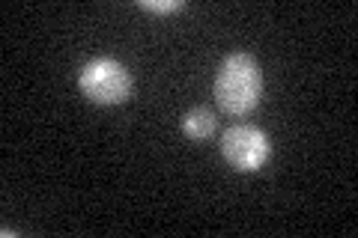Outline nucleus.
I'll return each instance as SVG.
<instances>
[{
	"mask_svg": "<svg viewBox=\"0 0 358 238\" xmlns=\"http://www.w3.org/2000/svg\"><path fill=\"white\" fill-rule=\"evenodd\" d=\"M182 131L188 134L192 140H206L212 137L215 131V113L206 110V107H192L182 117Z\"/></svg>",
	"mask_w": 358,
	"mask_h": 238,
	"instance_id": "obj_4",
	"label": "nucleus"
},
{
	"mask_svg": "<svg viewBox=\"0 0 358 238\" xmlns=\"http://www.w3.org/2000/svg\"><path fill=\"white\" fill-rule=\"evenodd\" d=\"M185 3L182 0H143L141 9H147V13H176V9H182Z\"/></svg>",
	"mask_w": 358,
	"mask_h": 238,
	"instance_id": "obj_5",
	"label": "nucleus"
},
{
	"mask_svg": "<svg viewBox=\"0 0 358 238\" xmlns=\"http://www.w3.org/2000/svg\"><path fill=\"white\" fill-rule=\"evenodd\" d=\"M263 89L260 66L251 54H230L224 57L221 69L215 75V101L230 117H245L257 107Z\"/></svg>",
	"mask_w": 358,
	"mask_h": 238,
	"instance_id": "obj_1",
	"label": "nucleus"
},
{
	"mask_svg": "<svg viewBox=\"0 0 358 238\" xmlns=\"http://www.w3.org/2000/svg\"><path fill=\"white\" fill-rule=\"evenodd\" d=\"M272 143L268 134L257 126H233L224 131L221 137V155L227 158V164L239 173H254L268 161Z\"/></svg>",
	"mask_w": 358,
	"mask_h": 238,
	"instance_id": "obj_3",
	"label": "nucleus"
},
{
	"mask_svg": "<svg viewBox=\"0 0 358 238\" xmlns=\"http://www.w3.org/2000/svg\"><path fill=\"white\" fill-rule=\"evenodd\" d=\"M78 87L96 105H120L131 93V72L110 57H96L81 69Z\"/></svg>",
	"mask_w": 358,
	"mask_h": 238,
	"instance_id": "obj_2",
	"label": "nucleus"
}]
</instances>
